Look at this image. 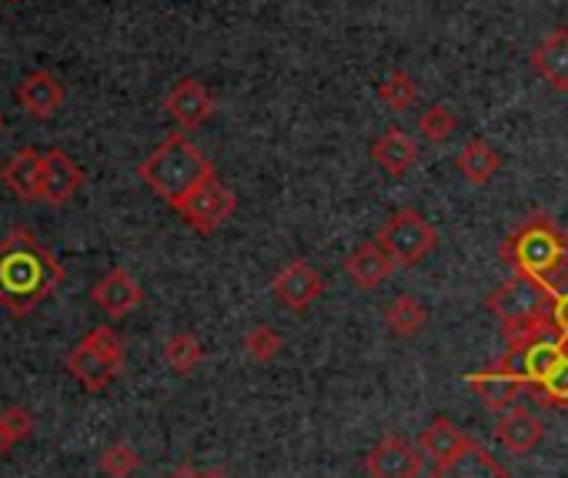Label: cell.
<instances>
[{
	"instance_id": "18",
	"label": "cell",
	"mask_w": 568,
	"mask_h": 478,
	"mask_svg": "<svg viewBox=\"0 0 568 478\" xmlns=\"http://www.w3.org/2000/svg\"><path fill=\"white\" fill-rule=\"evenodd\" d=\"M528 61L551 91H568V28H555Z\"/></svg>"
},
{
	"instance_id": "12",
	"label": "cell",
	"mask_w": 568,
	"mask_h": 478,
	"mask_svg": "<svg viewBox=\"0 0 568 478\" xmlns=\"http://www.w3.org/2000/svg\"><path fill=\"white\" fill-rule=\"evenodd\" d=\"M84 167L61 148L44 151V177H41V201L68 204L84 187Z\"/></svg>"
},
{
	"instance_id": "37",
	"label": "cell",
	"mask_w": 568,
	"mask_h": 478,
	"mask_svg": "<svg viewBox=\"0 0 568 478\" xmlns=\"http://www.w3.org/2000/svg\"><path fill=\"white\" fill-rule=\"evenodd\" d=\"M0 134H4V118H0Z\"/></svg>"
},
{
	"instance_id": "9",
	"label": "cell",
	"mask_w": 568,
	"mask_h": 478,
	"mask_svg": "<svg viewBox=\"0 0 568 478\" xmlns=\"http://www.w3.org/2000/svg\"><path fill=\"white\" fill-rule=\"evenodd\" d=\"M422 461H425V451L418 445H412L402 435H388L368 451L365 468L372 478H418Z\"/></svg>"
},
{
	"instance_id": "28",
	"label": "cell",
	"mask_w": 568,
	"mask_h": 478,
	"mask_svg": "<svg viewBox=\"0 0 568 478\" xmlns=\"http://www.w3.org/2000/svg\"><path fill=\"white\" fill-rule=\"evenodd\" d=\"M455 128H458V121H455V114H452L448 104H432L418 118V134L425 141H432V144H445L455 134Z\"/></svg>"
},
{
	"instance_id": "24",
	"label": "cell",
	"mask_w": 568,
	"mask_h": 478,
	"mask_svg": "<svg viewBox=\"0 0 568 478\" xmlns=\"http://www.w3.org/2000/svg\"><path fill=\"white\" fill-rule=\"evenodd\" d=\"M385 325L395 338H415L425 325H428V312L418 298L412 295H398L388 308H385Z\"/></svg>"
},
{
	"instance_id": "35",
	"label": "cell",
	"mask_w": 568,
	"mask_h": 478,
	"mask_svg": "<svg viewBox=\"0 0 568 478\" xmlns=\"http://www.w3.org/2000/svg\"><path fill=\"white\" fill-rule=\"evenodd\" d=\"M168 478H197V471H194L191 465H178Z\"/></svg>"
},
{
	"instance_id": "16",
	"label": "cell",
	"mask_w": 568,
	"mask_h": 478,
	"mask_svg": "<svg viewBox=\"0 0 568 478\" xmlns=\"http://www.w3.org/2000/svg\"><path fill=\"white\" fill-rule=\"evenodd\" d=\"M91 298H94V305L104 308L111 318H124V315H131L134 308H141L144 292H141V285H138L124 268H114V272H108V275L91 288Z\"/></svg>"
},
{
	"instance_id": "27",
	"label": "cell",
	"mask_w": 568,
	"mask_h": 478,
	"mask_svg": "<svg viewBox=\"0 0 568 478\" xmlns=\"http://www.w3.org/2000/svg\"><path fill=\"white\" fill-rule=\"evenodd\" d=\"M378 98H382L392 111H408V108H415V101H418V84L412 81V74L392 71V74L382 81Z\"/></svg>"
},
{
	"instance_id": "14",
	"label": "cell",
	"mask_w": 568,
	"mask_h": 478,
	"mask_svg": "<svg viewBox=\"0 0 568 478\" xmlns=\"http://www.w3.org/2000/svg\"><path fill=\"white\" fill-rule=\"evenodd\" d=\"M541 435H545V428H541L538 415H531L528 408L511 405V408L498 411L495 438H498V445H501L505 451H511V455H528V451H535V448L541 445Z\"/></svg>"
},
{
	"instance_id": "6",
	"label": "cell",
	"mask_w": 568,
	"mask_h": 478,
	"mask_svg": "<svg viewBox=\"0 0 568 478\" xmlns=\"http://www.w3.org/2000/svg\"><path fill=\"white\" fill-rule=\"evenodd\" d=\"M555 285L538 278V275H528V272H515L508 282H501L485 308L501 318V322H515V318H528V315H541V312H551L555 305Z\"/></svg>"
},
{
	"instance_id": "19",
	"label": "cell",
	"mask_w": 568,
	"mask_h": 478,
	"mask_svg": "<svg viewBox=\"0 0 568 478\" xmlns=\"http://www.w3.org/2000/svg\"><path fill=\"white\" fill-rule=\"evenodd\" d=\"M432 478H511V475L505 471V465L485 445L471 441L455 458L435 465Z\"/></svg>"
},
{
	"instance_id": "25",
	"label": "cell",
	"mask_w": 568,
	"mask_h": 478,
	"mask_svg": "<svg viewBox=\"0 0 568 478\" xmlns=\"http://www.w3.org/2000/svg\"><path fill=\"white\" fill-rule=\"evenodd\" d=\"M204 358V348L194 335H174L168 345H164V362L178 372V375H191Z\"/></svg>"
},
{
	"instance_id": "30",
	"label": "cell",
	"mask_w": 568,
	"mask_h": 478,
	"mask_svg": "<svg viewBox=\"0 0 568 478\" xmlns=\"http://www.w3.org/2000/svg\"><path fill=\"white\" fill-rule=\"evenodd\" d=\"M141 468V455L131 445H108L101 451V471L111 478H131Z\"/></svg>"
},
{
	"instance_id": "11",
	"label": "cell",
	"mask_w": 568,
	"mask_h": 478,
	"mask_svg": "<svg viewBox=\"0 0 568 478\" xmlns=\"http://www.w3.org/2000/svg\"><path fill=\"white\" fill-rule=\"evenodd\" d=\"M164 108H168V114L174 118V124H178L181 131H197V128L207 124V118L214 114V98H211V91H207L201 81L181 78V81L168 91Z\"/></svg>"
},
{
	"instance_id": "33",
	"label": "cell",
	"mask_w": 568,
	"mask_h": 478,
	"mask_svg": "<svg viewBox=\"0 0 568 478\" xmlns=\"http://www.w3.org/2000/svg\"><path fill=\"white\" fill-rule=\"evenodd\" d=\"M555 292L558 295H555V305H551V318L558 325V335L568 338V285L565 288H555Z\"/></svg>"
},
{
	"instance_id": "23",
	"label": "cell",
	"mask_w": 568,
	"mask_h": 478,
	"mask_svg": "<svg viewBox=\"0 0 568 478\" xmlns=\"http://www.w3.org/2000/svg\"><path fill=\"white\" fill-rule=\"evenodd\" d=\"M455 167H458V174H462L465 181H471V184H488V181L498 174V167H501V154H498L485 138H471V141L462 148Z\"/></svg>"
},
{
	"instance_id": "2",
	"label": "cell",
	"mask_w": 568,
	"mask_h": 478,
	"mask_svg": "<svg viewBox=\"0 0 568 478\" xmlns=\"http://www.w3.org/2000/svg\"><path fill=\"white\" fill-rule=\"evenodd\" d=\"M138 177L158 197H164L171 207H178L194 187H201L204 181H211L217 174H214V164L204 157V151L191 144V138L171 134L141 161Z\"/></svg>"
},
{
	"instance_id": "7",
	"label": "cell",
	"mask_w": 568,
	"mask_h": 478,
	"mask_svg": "<svg viewBox=\"0 0 568 478\" xmlns=\"http://www.w3.org/2000/svg\"><path fill=\"white\" fill-rule=\"evenodd\" d=\"M237 207V197L231 187H224L217 177L204 181L201 187H194L174 211L184 217V224H191L197 234H211L217 231Z\"/></svg>"
},
{
	"instance_id": "3",
	"label": "cell",
	"mask_w": 568,
	"mask_h": 478,
	"mask_svg": "<svg viewBox=\"0 0 568 478\" xmlns=\"http://www.w3.org/2000/svg\"><path fill=\"white\" fill-rule=\"evenodd\" d=\"M498 255L515 272L538 275L555 288L568 282V234L545 211L531 214L515 234H508Z\"/></svg>"
},
{
	"instance_id": "15",
	"label": "cell",
	"mask_w": 568,
	"mask_h": 478,
	"mask_svg": "<svg viewBox=\"0 0 568 478\" xmlns=\"http://www.w3.org/2000/svg\"><path fill=\"white\" fill-rule=\"evenodd\" d=\"M41 177H44V154L38 148H21L0 167V181L18 201H41Z\"/></svg>"
},
{
	"instance_id": "5",
	"label": "cell",
	"mask_w": 568,
	"mask_h": 478,
	"mask_svg": "<svg viewBox=\"0 0 568 478\" xmlns=\"http://www.w3.org/2000/svg\"><path fill=\"white\" fill-rule=\"evenodd\" d=\"M378 242L395 258L398 268H412L435 252L438 231L415 207H402L385 221V227L378 231Z\"/></svg>"
},
{
	"instance_id": "29",
	"label": "cell",
	"mask_w": 568,
	"mask_h": 478,
	"mask_svg": "<svg viewBox=\"0 0 568 478\" xmlns=\"http://www.w3.org/2000/svg\"><path fill=\"white\" fill-rule=\"evenodd\" d=\"M561 358L555 362V368L535 385L541 391V398L548 405H568V338H561Z\"/></svg>"
},
{
	"instance_id": "32",
	"label": "cell",
	"mask_w": 568,
	"mask_h": 478,
	"mask_svg": "<svg viewBox=\"0 0 568 478\" xmlns=\"http://www.w3.org/2000/svg\"><path fill=\"white\" fill-rule=\"evenodd\" d=\"M0 421H4V428L11 431V438H14V441H24V438L31 435V428H34L31 411H28V408H21V405L8 408L4 415H0Z\"/></svg>"
},
{
	"instance_id": "31",
	"label": "cell",
	"mask_w": 568,
	"mask_h": 478,
	"mask_svg": "<svg viewBox=\"0 0 568 478\" xmlns=\"http://www.w3.org/2000/svg\"><path fill=\"white\" fill-rule=\"evenodd\" d=\"M244 352L254 358V362H271L277 352H281V335L271 328V325H257L244 335Z\"/></svg>"
},
{
	"instance_id": "4",
	"label": "cell",
	"mask_w": 568,
	"mask_h": 478,
	"mask_svg": "<svg viewBox=\"0 0 568 478\" xmlns=\"http://www.w3.org/2000/svg\"><path fill=\"white\" fill-rule=\"evenodd\" d=\"M124 368V342L118 338L114 328L101 325L88 332L74 352L68 355V372L88 388V391H104Z\"/></svg>"
},
{
	"instance_id": "17",
	"label": "cell",
	"mask_w": 568,
	"mask_h": 478,
	"mask_svg": "<svg viewBox=\"0 0 568 478\" xmlns=\"http://www.w3.org/2000/svg\"><path fill=\"white\" fill-rule=\"evenodd\" d=\"M18 101L21 108L38 118V121H48L61 111L64 104V84L51 74V71H31L21 84H18Z\"/></svg>"
},
{
	"instance_id": "1",
	"label": "cell",
	"mask_w": 568,
	"mask_h": 478,
	"mask_svg": "<svg viewBox=\"0 0 568 478\" xmlns=\"http://www.w3.org/2000/svg\"><path fill=\"white\" fill-rule=\"evenodd\" d=\"M64 282L61 262L24 227L0 242V305L14 315H31Z\"/></svg>"
},
{
	"instance_id": "36",
	"label": "cell",
	"mask_w": 568,
	"mask_h": 478,
	"mask_svg": "<svg viewBox=\"0 0 568 478\" xmlns=\"http://www.w3.org/2000/svg\"><path fill=\"white\" fill-rule=\"evenodd\" d=\"M197 478H227L224 471H214V468H207V471H197Z\"/></svg>"
},
{
	"instance_id": "13",
	"label": "cell",
	"mask_w": 568,
	"mask_h": 478,
	"mask_svg": "<svg viewBox=\"0 0 568 478\" xmlns=\"http://www.w3.org/2000/svg\"><path fill=\"white\" fill-rule=\"evenodd\" d=\"M398 272L395 258L382 248V242H365L358 245L348 258H345V275L352 285H358L362 292H375L382 288L385 282H392V275Z\"/></svg>"
},
{
	"instance_id": "38",
	"label": "cell",
	"mask_w": 568,
	"mask_h": 478,
	"mask_svg": "<svg viewBox=\"0 0 568 478\" xmlns=\"http://www.w3.org/2000/svg\"><path fill=\"white\" fill-rule=\"evenodd\" d=\"M11 4H18V0H11Z\"/></svg>"
},
{
	"instance_id": "22",
	"label": "cell",
	"mask_w": 568,
	"mask_h": 478,
	"mask_svg": "<svg viewBox=\"0 0 568 478\" xmlns=\"http://www.w3.org/2000/svg\"><path fill=\"white\" fill-rule=\"evenodd\" d=\"M475 438H468L452 418H445V415H435L432 421H428V428L422 431V438H418V448L435 461V465H442V461H448V458H455L462 448H468Z\"/></svg>"
},
{
	"instance_id": "10",
	"label": "cell",
	"mask_w": 568,
	"mask_h": 478,
	"mask_svg": "<svg viewBox=\"0 0 568 478\" xmlns=\"http://www.w3.org/2000/svg\"><path fill=\"white\" fill-rule=\"evenodd\" d=\"M271 292L274 298L288 308V312H305L312 308L322 292H325V278L308 265V262H292V265H284L274 282H271Z\"/></svg>"
},
{
	"instance_id": "8",
	"label": "cell",
	"mask_w": 568,
	"mask_h": 478,
	"mask_svg": "<svg viewBox=\"0 0 568 478\" xmlns=\"http://www.w3.org/2000/svg\"><path fill=\"white\" fill-rule=\"evenodd\" d=\"M465 382H468L471 395H475L485 408H491V411L511 408V405L521 398V391L531 385V382L525 378V372H515V368H511V355H505L495 368L471 372Z\"/></svg>"
},
{
	"instance_id": "20",
	"label": "cell",
	"mask_w": 568,
	"mask_h": 478,
	"mask_svg": "<svg viewBox=\"0 0 568 478\" xmlns=\"http://www.w3.org/2000/svg\"><path fill=\"white\" fill-rule=\"evenodd\" d=\"M372 161L388 174V177H405L415 161H418V144L408 131L402 128H388L385 134H378V141L372 144Z\"/></svg>"
},
{
	"instance_id": "21",
	"label": "cell",
	"mask_w": 568,
	"mask_h": 478,
	"mask_svg": "<svg viewBox=\"0 0 568 478\" xmlns=\"http://www.w3.org/2000/svg\"><path fill=\"white\" fill-rule=\"evenodd\" d=\"M501 338L508 345V355H521V352H528V348H535L541 342H555L561 335H558V325H555L551 312H541V315L501 322Z\"/></svg>"
},
{
	"instance_id": "26",
	"label": "cell",
	"mask_w": 568,
	"mask_h": 478,
	"mask_svg": "<svg viewBox=\"0 0 568 478\" xmlns=\"http://www.w3.org/2000/svg\"><path fill=\"white\" fill-rule=\"evenodd\" d=\"M561 348H565L561 338H555V342H541V345L521 352V372H525V378H528L531 385H538V382L555 368V362L561 358Z\"/></svg>"
},
{
	"instance_id": "34",
	"label": "cell",
	"mask_w": 568,
	"mask_h": 478,
	"mask_svg": "<svg viewBox=\"0 0 568 478\" xmlns=\"http://www.w3.org/2000/svg\"><path fill=\"white\" fill-rule=\"evenodd\" d=\"M11 445H14V438H11V431L4 428V421H0V455H8Z\"/></svg>"
}]
</instances>
